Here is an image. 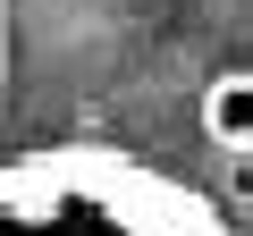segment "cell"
<instances>
[{"instance_id": "cell-2", "label": "cell", "mask_w": 253, "mask_h": 236, "mask_svg": "<svg viewBox=\"0 0 253 236\" xmlns=\"http://www.w3.org/2000/svg\"><path fill=\"white\" fill-rule=\"evenodd\" d=\"M194 118H203V135H211L228 160H245V152H253V68H219V76L203 84Z\"/></svg>"}, {"instance_id": "cell-1", "label": "cell", "mask_w": 253, "mask_h": 236, "mask_svg": "<svg viewBox=\"0 0 253 236\" xmlns=\"http://www.w3.org/2000/svg\"><path fill=\"white\" fill-rule=\"evenodd\" d=\"M0 236H228V219L135 152L59 144L0 160Z\"/></svg>"}, {"instance_id": "cell-4", "label": "cell", "mask_w": 253, "mask_h": 236, "mask_svg": "<svg viewBox=\"0 0 253 236\" xmlns=\"http://www.w3.org/2000/svg\"><path fill=\"white\" fill-rule=\"evenodd\" d=\"M0 93H9V0H0Z\"/></svg>"}, {"instance_id": "cell-3", "label": "cell", "mask_w": 253, "mask_h": 236, "mask_svg": "<svg viewBox=\"0 0 253 236\" xmlns=\"http://www.w3.org/2000/svg\"><path fill=\"white\" fill-rule=\"evenodd\" d=\"M228 194H236V202L253 211V152H245V160H228Z\"/></svg>"}]
</instances>
